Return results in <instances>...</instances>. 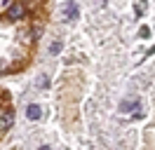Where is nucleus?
<instances>
[{
  "mask_svg": "<svg viewBox=\"0 0 155 150\" xmlns=\"http://www.w3.org/2000/svg\"><path fill=\"white\" fill-rule=\"evenodd\" d=\"M7 17H10V19H21V17H24V7H21V2L10 5V9H7Z\"/></svg>",
  "mask_w": 155,
  "mask_h": 150,
  "instance_id": "2",
  "label": "nucleus"
},
{
  "mask_svg": "<svg viewBox=\"0 0 155 150\" xmlns=\"http://www.w3.org/2000/svg\"><path fill=\"white\" fill-rule=\"evenodd\" d=\"M148 33H150V31H148V28H146V26L141 28V31H139V35H141V38H146V35H148Z\"/></svg>",
  "mask_w": 155,
  "mask_h": 150,
  "instance_id": "7",
  "label": "nucleus"
},
{
  "mask_svg": "<svg viewBox=\"0 0 155 150\" xmlns=\"http://www.w3.org/2000/svg\"><path fill=\"white\" fill-rule=\"evenodd\" d=\"M40 150H49V148H47V145H42V148H40Z\"/></svg>",
  "mask_w": 155,
  "mask_h": 150,
  "instance_id": "8",
  "label": "nucleus"
},
{
  "mask_svg": "<svg viewBox=\"0 0 155 150\" xmlns=\"http://www.w3.org/2000/svg\"><path fill=\"white\" fill-rule=\"evenodd\" d=\"M143 9H146V0H139L136 2V14H143Z\"/></svg>",
  "mask_w": 155,
  "mask_h": 150,
  "instance_id": "5",
  "label": "nucleus"
},
{
  "mask_svg": "<svg viewBox=\"0 0 155 150\" xmlns=\"http://www.w3.org/2000/svg\"><path fill=\"white\" fill-rule=\"evenodd\" d=\"M61 14H64V19H66V21H73V19H78V14H80V9H78V2H64V7H61Z\"/></svg>",
  "mask_w": 155,
  "mask_h": 150,
  "instance_id": "1",
  "label": "nucleus"
},
{
  "mask_svg": "<svg viewBox=\"0 0 155 150\" xmlns=\"http://www.w3.org/2000/svg\"><path fill=\"white\" fill-rule=\"evenodd\" d=\"M120 110H134V112H139V117H141V103L139 101H122L120 103Z\"/></svg>",
  "mask_w": 155,
  "mask_h": 150,
  "instance_id": "3",
  "label": "nucleus"
},
{
  "mask_svg": "<svg viewBox=\"0 0 155 150\" xmlns=\"http://www.w3.org/2000/svg\"><path fill=\"white\" fill-rule=\"evenodd\" d=\"M26 115H28V120H40V115H42V110H40V106H35V103H31L28 108H26Z\"/></svg>",
  "mask_w": 155,
  "mask_h": 150,
  "instance_id": "4",
  "label": "nucleus"
},
{
  "mask_svg": "<svg viewBox=\"0 0 155 150\" xmlns=\"http://www.w3.org/2000/svg\"><path fill=\"white\" fill-rule=\"evenodd\" d=\"M49 52H52V54H57V52H61V42H52V47H49Z\"/></svg>",
  "mask_w": 155,
  "mask_h": 150,
  "instance_id": "6",
  "label": "nucleus"
}]
</instances>
